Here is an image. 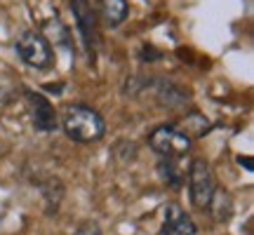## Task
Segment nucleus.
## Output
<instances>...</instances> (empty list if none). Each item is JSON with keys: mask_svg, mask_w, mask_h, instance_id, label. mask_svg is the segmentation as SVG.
<instances>
[{"mask_svg": "<svg viewBox=\"0 0 254 235\" xmlns=\"http://www.w3.org/2000/svg\"><path fill=\"white\" fill-rule=\"evenodd\" d=\"M24 97H26L28 104V116H31V122L38 132H55L59 127V116H57L55 104L47 99L43 92L36 90H24Z\"/></svg>", "mask_w": 254, "mask_h": 235, "instance_id": "6", "label": "nucleus"}, {"mask_svg": "<svg viewBox=\"0 0 254 235\" xmlns=\"http://www.w3.org/2000/svg\"><path fill=\"white\" fill-rule=\"evenodd\" d=\"M40 190L45 195V202H47V214H52L59 209V202L64 198V186L59 179H47V183H40Z\"/></svg>", "mask_w": 254, "mask_h": 235, "instance_id": "10", "label": "nucleus"}, {"mask_svg": "<svg viewBox=\"0 0 254 235\" xmlns=\"http://www.w3.org/2000/svg\"><path fill=\"white\" fill-rule=\"evenodd\" d=\"M190 144L193 139L177 125H158L148 134V148L160 158H184L190 151Z\"/></svg>", "mask_w": 254, "mask_h": 235, "instance_id": "4", "label": "nucleus"}, {"mask_svg": "<svg viewBox=\"0 0 254 235\" xmlns=\"http://www.w3.org/2000/svg\"><path fill=\"white\" fill-rule=\"evenodd\" d=\"M231 209H233V205H231V195H228L226 190L217 188L214 190V195H212V202H209V212H212L219 221H224V219L231 217Z\"/></svg>", "mask_w": 254, "mask_h": 235, "instance_id": "11", "label": "nucleus"}, {"mask_svg": "<svg viewBox=\"0 0 254 235\" xmlns=\"http://www.w3.org/2000/svg\"><path fill=\"white\" fill-rule=\"evenodd\" d=\"M179 160H182V158H160V163H158V172H160L163 181L170 188H182L184 183H186L189 170H186Z\"/></svg>", "mask_w": 254, "mask_h": 235, "instance_id": "9", "label": "nucleus"}, {"mask_svg": "<svg viewBox=\"0 0 254 235\" xmlns=\"http://www.w3.org/2000/svg\"><path fill=\"white\" fill-rule=\"evenodd\" d=\"M160 235H198V226L190 219V214H186V209L170 202L165 207V219L160 226Z\"/></svg>", "mask_w": 254, "mask_h": 235, "instance_id": "7", "label": "nucleus"}, {"mask_svg": "<svg viewBox=\"0 0 254 235\" xmlns=\"http://www.w3.org/2000/svg\"><path fill=\"white\" fill-rule=\"evenodd\" d=\"M14 52L28 68L36 71H50L55 68V50L40 31H24L14 40Z\"/></svg>", "mask_w": 254, "mask_h": 235, "instance_id": "2", "label": "nucleus"}, {"mask_svg": "<svg viewBox=\"0 0 254 235\" xmlns=\"http://www.w3.org/2000/svg\"><path fill=\"white\" fill-rule=\"evenodd\" d=\"M73 235H104V233H101V228L94 221H85V224H80V226L75 228Z\"/></svg>", "mask_w": 254, "mask_h": 235, "instance_id": "12", "label": "nucleus"}, {"mask_svg": "<svg viewBox=\"0 0 254 235\" xmlns=\"http://www.w3.org/2000/svg\"><path fill=\"white\" fill-rule=\"evenodd\" d=\"M189 198L193 202L195 209H209V202H212V195L217 190V179L212 174V167L205 158H193L189 165Z\"/></svg>", "mask_w": 254, "mask_h": 235, "instance_id": "3", "label": "nucleus"}, {"mask_svg": "<svg viewBox=\"0 0 254 235\" xmlns=\"http://www.w3.org/2000/svg\"><path fill=\"white\" fill-rule=\"evenodd\" d=\"M59 127L64 134L75 144H94L104 139L106 134V122L97 109H92L87 104H68L62 111Z\"/></svg>", "mask_w": 254, "mask_h": 235, "instance_id": "1", "label": "nucleus"}, {"mask_svg": "<svg viewBox=\"0 0 254 235\" xmlns=\"http://www.w3.org/2000/svg\"><path fill=\"white\" fill-rule=\"evenodd\" d=\"M71 12L73 19H75V26H78V33H80L82 47L87 52V59H90V63H94L97 45H99V19H97V12H94L90 0H71Z\"/></svg>", "mask_w": 254, "mask_h": 235, "instance_id": "5", "label": "nucleus"}, {"mask_svg": "<svg viewBox=\"0 0 254 235\" xmlns=\"http://www.w3.org/2000/svg\"><path fill=\"white\" fill-rule=\"evenodd\" d=\"M94 12H97V19H101L109 28H118L129 17V5L127 0H99Z\"/></svg>", "mask_w": 254, "mask_h": 235, "instance_id": "8", "label": "nucleus"}]
</instances>
